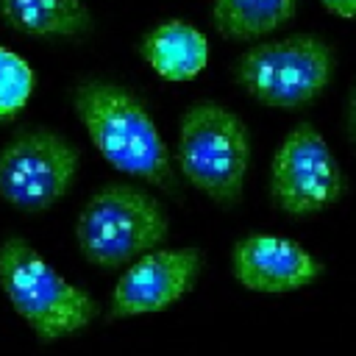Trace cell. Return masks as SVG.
Instances as JSON below:
<instances>
[{"mask_svg": "<svg viewBox=\"0 0 356 356\" xmlns=\"http://www.w3.org/2000/svg\"><path fill=\"white\" fill-rule=\"evenodd\" d=\"M334 53L312 33H295L248 47L234 67L239 86L264 106L298 108L331 81Z\"/></svg>", "mask_w": 356, "mask_h": 356, "instance_id": "5b68a950", "label": "cell"}, {"mask_svg": "<svg viewBox=\"0 0 356 356\" xmlns=\"http://www.w3.org/2000/svg\"><path fill=\"white\" fill-rule=\"evenodd\" d=\"M234 278L250 292H295L323 275L317 261L303 245L275 234H250L234 245Z\"/></svg>", "mask_w": 356, "mask_h": 356, "instance_id": "9c48e42d", "label": "cell"}, {"mask_svg": "<svg viewBox=\"0 0 356 356\" xmlns=\"http://www.w3.org/2000/svg\"><path fill=\"white\" fill-rule=\"evenodd\" d=\"M170 231L164 206L134 184H106L81 209L75 239L86 261L122 267L156 250Z\"/></svg>", "mask_w": 356, "mask_h": 356, "instance_id": "3957f363", "label": "cell"}, {"mask_svg": "<svg viewBox=\"0 0 356 356\" xmlns=\"http://www.w3.org/2000/svg\"><path fill=\"white\" fill-rule=\"evenodd\" d=\"M0 286L14 312L47 342L78 334L97 314V303L89 292L70 284L22 236H11L0 245Z\"/></svg>", "mask_w": 356, "mask_h": 356, "instance_id": "7a4b0ae2", "label": "cell"}, {"mask_svg": "<svg viewBox=\"0 0 356 356\" xmlns=\"http://www.w3.org/2000/svg\"><path fill=\"white\" fill-rule=\"evenodd\" d=\"M203 253L197 248H156L125 267L114 292V317H142L181 300L197 281Z\"/></svg>", "mask_w": 356, "mask_h": 356, "instance_id": "ba28073f", "label": "cell"}, {"mask_svg": "<svg viewBox=\"0 0 356 356\" xmlns=\"http://www.w3.org/2000/svg\"><path fill=\"white\" fill-rule=\"evenodd\" d=\"M345 120H348L350 139L356 142V83L350 86V97H348V108H345Z\"/></svg>", "mask_w": 356, "mask_h": 356, "instance_id": "9a60e30c", "label": "cell"}, {"mask_svg": "<svg viewBox=\"0 0 356 356\" xmlns=\"http://www.w3.org/2000/svg\"><path fill=\"white\" fill-rule=\"evenodd\" d=\"M78 164V147L56 131H25L0 150V197L22 211H44L72 189Z\"/></svg>", "mask_w": 356, "mask_h": 356, "instance_id": "8992f818", "label": "cell"}, {"mask_svg": "<svg viewBox=\"0 0 356 356\" xmlns=\"http://www.w3.org/2000/svg\"><path fill=\"white\" fill-rule=\"evenodd\" d=\"M345 175L328 142L312 122L295 125L270 167L273 203L286 214H314L342 197Z\"/></svg>", "mask_w": 356, "mask_h": 356, "instance_id": "52a82bcc", "label": "cell"}, {"mask_svg": "<svg viewBox=\"0 0 356 356\" xmlns=\"http://www.w3.org/2000/svg\"><path fill=\"white\" fill-rule=\"evenodd\" d=\"M142 56L164 81H192L206 70L209 42L192 22L167 19L142 39Z\"/></svg>", "mask_w": 356, "mask_h": 356, "instance_id": "30bf717a", "label": "cell"}, {"mask_svg": "<svg viewBox=\"0 0 356 356\" xmlns=\"http://www.w3.org/2000/svg\"><path fill=\"white\" fill-rule=\"evenodd\" d=\"M250 164L248 125L231 108L200 100L189 106L178 128L181 175L214 203H236Z\"/></svg>", "mask_w": 356, "mask_h": 356, "instance_id": "277c9868", "label": "cell"}, {"mask_svg": "<svg viewBox=\"0 0 356 356\" xmlns=\"http://www.w3.org/2000/svg\"><path fill=\"white\" fill-rule=\"evenodd\" d=\"M72 106L97 153L114 170L161 189L175 186L172 156L134 92L108 81H83L72 95Z\"/></svg>", "mask_w": 356, "mask_h": 356, "instance_id": "6da1fadb", "label": "cell"}, {"mask_svg": "<svg viewBox=\"0 0 356 356\" xmlns=\"http://www.w3.org/2000/svg\"><path fill=\"white\" fill-rule=\"evenodd\" d=\"M331 14L337 17H348V19H356V0H320Z\"/></svg>", "mask_w": 356, "mask_h": 356, "instance_id": "5bb4252c", "label": "cell"}, {"mask_svg": "<svg viewBox=\"0 0 356 356\" xmlns=\"http://www.w3.org/2000/svg\"><path fill=\"white\" fill-rule=\"evenodd\" d=\"M298 0H214L211 19L225 39H259L295 17Z\"/></svg>", "mask_w": 356, "mask_h": 356, "instance_id": "7c38bea8", "label": "cell"}, {"mask_svg": "<svg viewBox=\"0 0 356 356\" xmlns=\"http://www.w3.org/2000/svg\"><path fill=\"white\" fill-rule=\"evenodd\" d=\"M0 17L31 36H78L92 25L81 0H0Z\"/></svg>", "mask_w": 356, "mask_h": 356, "instance_id": "8fae6325", "label": "cell"}, {"mask_svg": "<svg viewBox=\"0 0 356 356\" xmlns=\"http://www.w3.org/2000/svg\"><path fill=\"white\" fill-rule=\"evenodd\" d=\"M33 92V70L22 56L0 47V122L22 111Z\"/></svg>", "mask_w": 356, "mask_h": 356, "instance_id": "4fadbf2b", "label": "cell"}]
</instances>
